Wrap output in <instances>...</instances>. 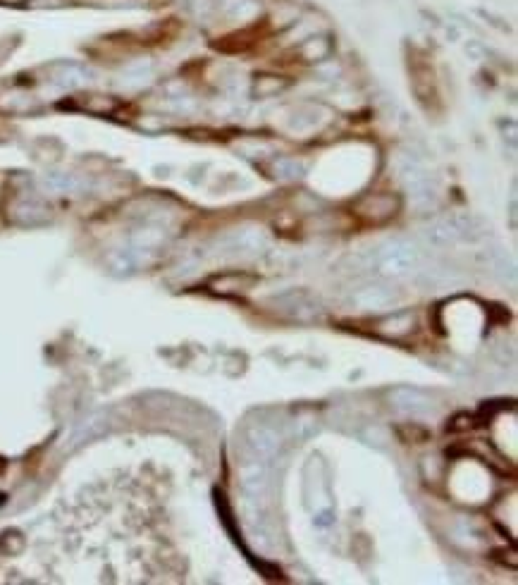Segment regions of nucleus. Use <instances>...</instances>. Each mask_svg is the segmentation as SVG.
Masks as SVG:
<instances>
[{"instance_id": "f257e3e1", "label": "nucleus", "mask_w": 518, "mask_h": 585, "mask_svg": "<svg viewBox=\"0 0 518 585\" xmlns=\"http://www.w3.org/2000/svg\"><path fill=\"white\" fill-rule=\"evenodd\" d=\"M421 263V253L408 239H390L372 253V266L382 277H401L416 270Z\"/></svg>"}, {"instance_id": "f03ea898", "label": "nucleus", "mask_w": 518, "mask_h": 585, "mask_svg": "<svg viewBox=\"0 0 518 585\" xmlns=\"http://www.w3.org/2000/svg\"><path fill=\"white\" fill-rule=\"evenodd\" d=\"M395 408L404 413H411V416H421V413H428L432 408V401L428 399L423 392L418 390H408V387H401V390H395L390 395Z\"/></svg>"}, {"instance_id": "7ed1b4c3", "label": "nucleus", "mask_w": 518, "mask_h": 585, "mask_svg": "<svg viewBox=\"0 0 518 585\" xmlns=\"http://www.w3.org/2000/svg\"><path fill=\"white\" fill-rule=\"evenodd\" d=\"M359 213L363 217H370V220H387L397 213V199L390 194H372L366 196L363 201L359 204Z\"/></svg>"}, {"instance_id": "20e7f679", "label": "nucleus", "mask_w": 518, "mask_h": 585, "mask_svg": "<svg viewBox=\"0 0 518 585\" xmlns=\"http://www.w3.org/2000/svg\"><path fill=\"white\" fill-rule=\"evenodd\" d=\"M248 444H251V449L261 459H270V457H275V452L279 449L282 439H279V435H277L275 428L253 426L251 433H248Z\"/></svg>"}, {"instance_id": "39448f33", "label": "nucleus", "mask_w": 518, "mask_h": 585, "mask_svg": "<svg viewBox=\"0 0 518 585\" xmlns=\"http://www.w3.org/2000/svg\"><path fill=\"white\" fill-rule=\"evenodd\" d=\"M354 301L359 304L361 308H387L392 301H395V294L390 292L387 287H377V284H372V287H363L359 289V292L354 294Z\"/></svg>"}, {"instance_id": "423d86ee", "label": "nucleus", "mask_w": 518, "mask_h": 585, "mask_svg": "<svg viewBox=\"0 0 518 585\" xmlns=\"http://www.w3.org/2000/svg\"><path fill=\"white\" fill-rule=\"evenodd\" d=\"M241 485L248 495H263L268 488V470L263 464H251L241 470Z\"/></svg>"}, {"instance_id": "0eeeda50", "label": "nucleus", "mask_w": 518, "mask_h": 585, "mask_svg": "<svg viewBox=\"0 0 518 585\" xmlns=\"http://www.w3.org/2000/svg\"><path fill=\"white\" fill-rule=\"evenodd\" d=\"M332 50V43H330L325 36H315V39H308L306 43L301 46V55L308 62H315V60H325Z\"/></svg>"}, {"instance_id": "6e6552de", "label": "nucleus", "mask_w": 518, "mask_h": 585, "mask_svg": "<svg viewBox=\"0 0 518 585\" xmlns=\"http://www.w3.org/2000/svg\"><path fill=\"white\" fill-rule=\"evenodd\" d=\"M86 79H89V72L79 65H62L58 70V77H55L60 86H79Z\"/></svg>"}, {"instance_id": "1a4fd4ad", "label": "nucleus", "mask_w": 518, "mask_h": 585, "mask_svg": "<svg viewBox=\"0 0 518 585\" xmlns=\"http://www.w3.org/2000/svg\"><path fill=\"white\" fill-rule=\"evenodd\" d=\"M232 241H235V248H241V251H258L266 246V237L261 230H241Z\"/></svg>"}, {"instance_id": "9d476101", "label": "nucleus", "mask_w": 518, "mask_h": 585, "mask_svg": "<svg viewBox=\"0 0 518 585\" xmlns=\"http://www.w3.org/2000/svg\"><path fill=\"white\" fill-rule=\"evenodd\" d=\"M43 182H46L48 189H53V191H70V189H74V186H77V182L70 177V175H62V172L46 175Z\"/></svg>"}, {"instance_id": "9b49d317", "label": "nucleus", "mask_w": 518, "mask_h": 585, "mask_svg": "<svg viewBox=\"0 0 518 585\" xmlns=\"http://www.w3.org/2000/svg\"><path fill=\"white\" fill-rule=\"evenodd\" d=\"M275 170L279 172V177H299L303 172V165L297 163V160H279L275 165Z\"/></svg>"}, {"instance_id": "f8f14e48", "label": "nucleus", "mask_w": 518, "mask_h": 585, "mask_svg": "<svg viewBox=\"0 0 518 585\" xmlns=\"http://www.w3.org/2000/svg\"><path fill=\"white\" fill-rule=\"evenodd\" d=\"M84 108L93 112H112L115 110V101L108 96H91V103H86Z\"/></svg>"}, {"instance_id": "ddd939ff", "label": "nucleus", "mask_w": 518, "mask_h": 585, "mask_svg": "<svg viewBox=\"0 0 518 585\" xmlns=\"http://www.w3.org/2000/svg\"><path fill=\"white\" fill-rule=\"evenodd\" d=\"M148 77H151V67H148V65H139V67H132V70L127 72V79H129V84H141V81H146Z\"/></svg>"}, {"instance_id": "4468645a", "label": "nucleus", "mask_w": 518, "mask_h": 585, "mask_svg": "<svg viewBox=\"0 0 518 585\" xmlns=\"http://www.w3.org/2000/svg\"><path fill=\"white\" fill-rule=\"evenodd\" d=\"M3 3H22V0H3Z\"/></svg>"}]
</instances>
